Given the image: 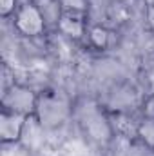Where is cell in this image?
Listing matches in <instances>:
<instances>
[{"mask_svg": "<svg viewBox=\"0 0 154 156\" xmlns=\"http://www.w3.org/2000/svg\"><path fill=\"white\" fill-rule=\"evenodd\" d=\"M35 116L42 127H58L69 116V105L64 98L54 93L38 94Z\"/></svg>", "mask_w": 154, "mask_h": 156, "instance_id": "6da1fadb", "label": "cell"}, {"mask_svg": "<svg viewBox=\"0 0 154 156\" xmlns=\"http://www.w3.org/2000/svg\"><path fill=\"white\" fill-rule=\"evenodd\" d=\"M37 100H38V94H35L29 87L13 83L2 94V111L31 116V115H35Z\"/></svg>", "mask_w": 154, "mask_h": 156, "instance_id": "7a4b0ae2", "label": "cell"}, {"mask_svg": "<svg viewBox=\"0 0 154 156\" xmlns=\"http://www.w3.org/2000/svg\"><path fill=\"white\" fill-rule=\"evenodd\" d=\"M15 27L24 33L26 37H37L45 29L44 24V15L37 5L33 4H26L22 7L16 9L15 13Z\"/></svg>", "mask_w": 154, "mask_h": 156, "instance_id": "3957f363", "label": "cell"}, {"mask_svg": "<svg viewBox=\"0 0 154 156\" xmlns=\"http://www.w3.org/2000/svg\"><path fill=\"white\" fill-rule=\"evenodd\" d=\"M27 118L26 115H18V113H9V111H2V116H0V134H2V142L4 144H9V142H16L20 140L24 129H26V123H27Z\"/></svg>", "mask_w": 154, "mask_h": 156, "instance_id": "277c9868", "label": "cell"}, {"mask_svg": "<svg viewBox=\"0 0 154 156\" xmlns=\"http://www.w3.org/2000/svg\"><path fill=\"white\" fill-rule=\"evenodd\" d=\"M58 27L67 37H80L83 33V13L82 11H62L58 18Z\"/></svg>", "mask_w": 154, "mask_h": 156, "instance_id": "5b68a950", "label": "cell"}, {"mask_svg": "<svg viewBox=\"0 0 154 156\" xmlns=\"http://www.w3.org/2000/svg\"><path fill=\"white\" fill-rule=\"evenodd\" d=\"M138 134L142 136V140H143L147 145L154 147V120L145 118L143 123L138 127Z\"/></svg>", "mask_w": 154, "mask_h": 156, "instance_id": "8992f818", "label": "cell"}, {"mask_svg": "<svg viewBox=\"0 0 154 156\" xmlns=\"http://www.w3.org/2000/svg\"><path fill=\"white\" fill-rule=\"evenodd\" d=\"M89 38H91V42H93L98 49H102V47L107 45L105 40L109 38V31H107L105 27H93V29L89 31Z\"/></svg>", "mask_w": 154, "mask_h": 156, "instance_id": "52a82bcc", "label": "cell"}, {"mask_svg": "<svg viewBox=\"0 0 154 156\" xmlns=\"http://www.w3.org/2000/svg\"><path fill=\"white\" fill-rule=\"evenodd\" d=\"M0 13L4 18L16 13V0H0Z\"/></svg>", "mask_w": 154, "mask_h": 156, "instance_id": "ba28073f", "label": "cell"}, {"mask_svg": "<svg viewBox=\"0 0 154 156\" xmlns=\"http://www.w3.org/2000/svg\"><path fill=\"white\" fill-rule=\"evenodd\" d=\"M143 113H145V118H151L154 120V94L147 98V102L143 104Z\"/></svg>", "mask_w": 154, "mask_h": 156, "instance_id": "9c48e42d", "label": "cell"}, {"mask_svg": "<svg viewBox=\"0 0 154 156\" xmlns=\"http://www.w3.org/2000/svg\"><path fill=\"white\" fill-rule=\"evenodd\" d=\"M147 13H152L154 15V5H151V7L147 9ZM147 16H149V15H147ZM149 22H151V26L154 27V16H149Z\"/></svg>", "mask_w": 154, "mask_h": 156, "instance_id": "30bf717a", "label": "cell"}]
</instances>
